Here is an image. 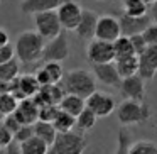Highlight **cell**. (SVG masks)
<instances>
[{
	"label": "cell",
	"instance_id": "1",
	"mask_svg": "<svg viewBox=\"0 0 157 154\" xmlns=\"http://www.w3.org/2000/svg\"><path fill=\"white\" fill-rule=\"evenodd\" d=\"M14 46L19 61L24 65H32V63L41 61L46 42L37 31H24L17 36V41Z\"/></svg>",
	"mask_w": 157,
	"mask_h": 154
},
{
	"label": "cell",
	"instance_id": "2",
	"mask_svg": "<svg viewBox=\"0 0 157 154\" xmlns=\"http://www.w3.org/2000/svg\"><path fill=\"white\" fill-rule=\"evenodd\" d=\"M117 119L123 127L145 124L152 119V109L149 103H145V100L123 98V102L117 107Z\"/></svg>",
	"mask_w": 157,
	"mask_h": 154
},
{
	"label": "cell",
	"instance_id": "3",
	"mask_svg": "<svg viewBox=\"0 0 157 154\" xmlns=\"http://www.w3.org/2000/svg\"><path fill=\"white\" fill-rule=\"evenodd\" d=\"M63 86H64L66 93H75L83 98H88L91 93L96 92V76L90 69L76 68L64 73Z\"/></svg>",
	"mask_w": 157,
	"mask_h": 154
},
{
	"label": "cell",
	"instance_id": "4",
	"mask_svg": "<svg viewBox=\"0 0 157 154\" xmlns=\"http://www.w3.org/2000/svg\"><path fill=\"white\" fill-rule=\"evenodd\" d=\"M88 147V139L81 130L58 132L56 140L49 147V154H83Z\"/></svg>",
	"mask_w": 157,
	"mask_h": 154
},
{
	"label": "cell",
	"instance_id": "5",
	"mask_svg": "<svg viewBox=\"0 0 157 154\" xmlns=\"http://www.w3.org/2000/svg\"><path fill=\"white\" fill-rule=\"evenodd\" d=\"M32 17H34L36 31H37L44 39H52L64 31L63 26H61V21H59L58 10L37 12V14H34Z\"/></svg>",
	"mask_w": 157,
	"mask_h": 154
},
{
	"label": "cell",
	"instance_id": "6",
	"mask_svg": "<svg viewBox=\"0 0 157 154\" xmlns=\"http://www.w3.org/2000/svg\"><path fill=\"white\" fill-rule=\"evenodd\" d=\"M69 58V42H68V36L63 31L61 34H58L56 38L48 39L42 51V58L41 63H48V61H64Z\"/></svg>",
	"mask_w": 157,
	"mask_h": 154
},
{
	"label": "cell",
	"instance_id": "7",
	"mask_svg": "<svg viewBox=\"0 0 157 154\" xmlns=\"http://www.w3.org/2000/svg\"><path fill=\"white\" fill-rule=\"evenodd\" d=\"M86 58L91 65H100V63H110L115 61V48L113 42L103 41V39H91L86 48Z\"/></svg>",
	"mask_w": 157,
	"mask_h": 154
},
{
	"label": "cell",
	"instance_id": "8",
	"mask_svg": "<svg viewBox=\"0 0 157 154\" xmlns=\"http://www.w3.org/2000/svg\"><path fill=\"white\" fill-rule=\"evenodd\" d=\"M58 15L64 31H76L83 15V7L78 0H66L58 7Z\"/></svg>",
	"mask_w": 157,
	"mask_h": 154
},
{
	"label": "cell",
	"instance_id": "9",
	"mask_svg": "<svg viewBox=\"0 0 157 154\" xmlns=\"http://www.w3.org/2000/svg\"><path fill=\"white\" fill-rule=\"evenodd\" d=\"M86 107L91 109L93 112L96 113L98 119H105V117L112 115L117 110V102L112 95L96 90L95 93H91V95L86 98Z\"/></svg>",
	"mask_w": 157,
	"mask_h": 154
},
{
	"label": "cell",
	"instance_id": "10",
	"mask_svg": "<svg viewBox=\"0 0 157 154\" xmlns=\"http://www.w3.org/2000/svg\"><path fill=\"white\" fill-rule=\"evenodd\" d=\"M122 98L127 100H144L145 98V80L137 73V75L127 76L122 80L118 86Z\"/></svg>",
	"mask_w": 157,
	"mask_h": 154
},
{
	"label": "cell",
	"instance_id": "11",
	"mask_svg": "<svg viewBox=\"0 0 157 154\" xmlns=\"http://www.w3.org/2000/svg\"><path fill=\"white\" fill-rule=\"evenodd\" d=\"M41 90V83L37 81L36 75H19L14 81L10 83V92L17 97L19 100L34 97Z\"/></svg>",
	"mask_w": 157,
	"mask_h": 154
},
{
	"label": "cell",
	"instance_id": "12",
	"mask_svg": "<svg viewBox=\"0 0 157 154\" xmlns=\"http://www.w3.org/2000/svg\"><path fill=\"white\" fill-rule=\"evenodd\" d=\"M91 71L95 73L96 80L100 83L106 86H115L118 88L120 83H122V75L118 73V68H117L115 61L110 63H100V65H91Z\"/></svg>",
	"mask_w": 157,
	"mask_h": 154
},
{
	"label": "cell",
	"instance_id": "13",
	"mask_svg": "<svg viewBox=\"0 0 157 154\" xmlns=\"http://www.w3.org/2000/svg\"><path fill=\"white\" fill-rule=\"evenodd\" d=\"M120 36H122V27H120L118 17H113V15H100L95 38L113 42Z\"/></svg>",
	"mask_w": 157,
	"mask_h": 154
},
{
	"label": "cell",
	"instance_id": "14",
	"mask_svg": "<svg viewBox=\"0 0 157 154\" xmlns=\"http://www.w3.org/2000/svg\"><path fill=\"white\" fill-rule=\"evenodd\" d=\"M120 21V27H122V34L123 36H133V34H142L150 24H152V17L150 14L145 15H139V17H133V15H127L122 14L118 17Z\"/></svg>",
	"mask_w": 157,
	"mask_h": 154
},
{
	"label": "cell",
	"instance_id": "15",
	"mask_svg": "<svg viewBox=\"0 0 157 154\" xmlns=\"http://www.w3.org/2000/svg\"><path fill=\"white\" fill-rule=\"evenodd\" d=\"M36 78L41 83V86L52 85V83H61L63 78H64V69H63L59 61L42 63V66H39L37 71H36Z\"/></svg>",
	"mask_w": 157,
	"mask_h": 154
},
{
	"label": "cell",
	"instance_id": "16",
	"mask_svg": "<svg viewBox=\"0 0 157 154\" xmlns=\"http://www.w3.org/2000/svg\"><path fill=\"white\" fill-rule=\"evenodd\" d=\"M64 95H66L64 86H59V83H52V85L41 86V90H39L32 98L36 100V103H37L39 107L49 105V103H52V105H59L61 100L64 98Z\"/></svg>",
	"mask_w": 157,
	"mask_h": 154
},
{
	"label": "cell",
	"instance_id": "17",
	"mask_svg": "<svg viewBox=\"0 0 157 154\" xmlns=\"http://www.w3.org/2000/svg\"><path fill=\"white\" fill-rule=\"evenodd\" d=\"M157 73V44H150L139 56V75L144 80H152Z\"/></svg>",
	"mask_w": 157,
	"mask_h": 154
},
{
	"label": "cell",
	"instance_id": "18",
	"mask_svg": "<svg viewBox=\"0 0 157 154\" xmlns=\"http://www.w3.org/2000/svg\"><path fill=\"white\" fill-rule=\"evenodd\" d=\"M39 109L41 107L36 103V100L32 97H27V98L19 100L14 115L21 120V124H36L39 120Z\"/></svg>",
	"mask_w": 157,
	"mask_h": 154
},
{
	"label": "cell",
	"instance_id": "19",
	"mask_svg": "<svg viewBox=\"0 0 157 154\" xmlns=\"http://www.w3.org/2000/svg\"><path fill=\"white\" fill-rule=\"evenodd\" d=\"M98 15L95 14L90 9H83V15L81 21H79L78 27H76V34H78L79 39H86V41H91L95 39L96 34V26H98Z\"/></svg>",
	"mask_w": 157,
	"mask_h": 154
},
{
	"label": "cell",
	"instance_id": "20",
	"mask_svg": "<svg viewBox=\"0 0 157 154\" xmlns=\"http://www.w3.org/2000/svg\"><path fill=\"white\" fill-rule=\"evenodd\" d=\"M63 2H66V0H22L21 10H22V14L34 15V14H37V12L58 10V7Z\"/></svg>",
	"mask_w": 157,
	"mask_h": 154
},
{
	"label": "cell",
	"instance_id": "21",
	"mask_svg": "<svg viewBox=\"0 0 157 154\" xmlns=\"http://www.w3.org/2000/svg\"><path fill=\"white\" fill-rule=\"evenodd\" d=\"M59 109L68 112V113H71V115H75V117H78L79 113L86 109V98H83V97H79V95H75V93H66L64 98L59 103Z\"/></svg>",
	"mask_w": 157,
	"mask_h": 154
},
{
	"label": "cell",
	"instance_id": "22",
	"mask_svg": "<svg viewBox=\"0 0 157 154\" xmlns=\"http://www.w3.org/2000/svg\"><path fill=\"white\" fill-rule=\"evenodd\" d=\"M49 147L51 146L37 136H32L31 139L21 142L22 154H49Z\"/></svg>",
	"mask_w": 157,
	"mask_h": 154
},
{
	"label": "cell",
	"instance_id": "23",
	"mask_svg": "<svg viewBox=\"0 0 157 154\" xmlns=\"http://www.w3.org/2000/svg\"><path fill=\"white\" fill-rule=\"evenodd\" d=\"M115 65L118 68V73L122 75V78L137 75L139 73V56L132 54V56H127V58H118L115 59Z\"/></svg>",
	"mask_w": 157,
	"mask_h": 154
},
{
	"label": "cell",
	"instance_id": "24",
	"mask_svg": "<svg viewBox=\"0 0 157 154\" xmlns=\"http://www.w3.org/2000/svg\"><path fill=\"white\" fill-rule=\"evenodd\" d=\"M34 132L37 137H41L42 140H46L49 146H51L56 140V137H58V130H56L54 124L46 122V120H37V122L34 124Z\"/></svg>",
	"mask_w": 157,
	"mask_h": 154
},
{
	"label": "cell",
	"instance_id": "25",
	"mask_svg": "<svg viewBox=\"0 0 157 154\" xmlns=\"http://www.w3.org/2000/svg\"><path fill=\"white\" fill-rule=\"evenodd\" d=\"M96 120H98L96 113L93 112L91 109L86 107V109L83 110L78 117H76V129L81 130V132H88V130H91L93 127H95Z\"/></svg>",
	"mask_w": 157,
	"mask_h": 154
},
{
	"label": "cell",
	"instance_id": "26",
	"mask_svg": "<svg viewBox=\"0 0 157 154\" xmlns=\"http://www.w3.org/2000/svg\"><path fill=\"white\" fill-rule=\"evenodd\" d=\"M122 4H123V14L127 15L139 17V15L149 14V4L145 0H125Z\"/></svg>",
	"mask_w": 157,
	"mask_h": 154
},
{
	"label": "cell",
	"instance_id": "27",
	"mask_svg": "<svg viewBox=\"0 0 157 154\" xmlns=\"http://www.w3.org/2000/svg\"><path fill=\"white\" fill-rule=\"evenodd\" d=\"M113 48H115V59L118 58H127V56L135 54V49L132 46V41H130V36H120L118 39L113 41Z\"/></svg>",
	"mask_w": 157,
	"mask_h": 154
},
{
	"label": "cell",
	"instance_id": "28",
	"mask_svg": "<svg viewBox=\"0 0 157 154\" xmlns=\"http://www.w3.org/2000/svg\"><path fill=\"white\" fill-rule=\"evenodd\" d=\"M52 124H54L58 132H69V130H75V127H76V117L64 112V110H59L58 117L54 119Z\"/></svg>",
	"mask_w": 157,
	"mask_h": 154
},
{
	"label": "cell",
	"instance_id": "29",
	"mask_svg": "<svg viewBox=\"0 0 157 154\" xmlns=\"http://www.w3.org/2000/svg\"><path fill=\"white\" fill-rule=\"evenodd\" d=\"M21 66H19V59H10L7 63L0 65V81H14L19 76Z\"/></svg>",
	"mask_w": 157,
	"mask_h": 154
},
{
	"label": "cell",
	"instance_id": "30",
	"mask_svg": "<svg viewBox=\"0 0 157 154\" xmlns=\"http://www.w3.org/2000/svg\"><path fill=\"white\" fill-rule=\"evenodd\" d=\"M19 105V98L14 95L12 92H2L0 93V110L5 113V115H10L15 112Z\"/></svg>",
	"mask_w": 157,
	"mask_h": 154
},
{
	"label": "cell",
	"instance_id": "31",
	"mask_svg": "<svg viewBox=\"0 0 157 154\" xmlns=\"http://www.w3.org/2000/svg\"><path fill=\"white\" fill-rule=\"evenodd\" d=\"M130 154H157V144L152 140H137L130 144Z\"/></svg>",
	"mask_w": 157,
	"mask_h": 154
},
{
	"label": "cell",
	"instance_id": "32",
	"mask_svg": "<svg viewBox=\"0 0 157 154\" xmlns=\"http://www.w3.org/2000/svg\"><path fill=\"white\" fill-rule=\"evenodd\" d=\"M130 136L125 129L118 130V136H117V149L115 154H130Z\"/></svg>",
	"mask_w": 157,
	"mask_h": 154
},
{
	"label": "cell",
	"instance_id": "33",
	"mask_svg": "<svg viewBox=\"0 0 157 154\" xmlns=\"http://www.w3.org/2000/svg\"><path fill=\"white\" fill-rule=\"evenodd\" d=\"M59 110H61L59 105H52V103H49V105H42L41 109H39V120L54 122V119L58 117Z\"/></svg>",
	"mask_w": 157,
	"mask_h": 154
},
{
	"label": "cell",
	"instance_id": "34",
	"mask_svg": "<svg viewBox=\"0 0 157 154\" xmlns=\"http://www.w3.org/2000/svg\"><path fill=\"white\" fill-rule=\"evenodd\" d=\"M32 136H36L34 132V124H22L21 129L17 130V132L14 134V140H17L19 144L24 142V140L31 139Z\"/></svg>",
	"mask_w": 157,
	"mask_h": 154
},
{
	"label": "cell",
	"instance_id": "35",
	"mask_svg": "<svg viewBox=\"0 0 157 154\" xmlns=\"http://www.w3.org/2000/svg\"><path fill=\"white\" fill-rule=\"evenodd\" d=\"M130 41H132V46H133V49H135V54L137 56H140L147 48H149V44H147L144 34H133V36H130Z\"/></svg>",
	"mask_w": 157,
	"mask_h": 154
},
{
	"label": "cell",
	"instance_id": "36",
	"mask_svg": "<svg viewBox=\"0 0 157 154\" xmlns=\"http://www.w3.org/2000/svg\"><path fill=\"white\" fill-rule=\"evenodd\" d=\"M14 58H17V56H15V46H12L10 42H9L7 46H2V48H0V65L10 61V59H14Z\"/></svg>",
	"mask_w": 157,
	"mask_h": 154
},
{
	"label": "cell",
	"instance_id": "37",
	"mask_svg": "<svg viewBox=\"0 0 157 154\" xmlns=\"http://www.w3.org/2000/svg\"><path fill=\"white\" fill-rule=\"evenodd\" d=\"M144 38H145L147 44H157V22H154V24H150L149 27L145 29V31L142 32Z\"/></svg>",
	"mask_w": 157,
	"mask_h": 154
},
{
	"label": "cell",
	"instance_id": "38",
	"mask_svg": "<svg viewBox=\"0 0 157 154\" xmlns=\"http://www.w3.org/2000/svg\"><path fill=\"white\" fill-rule=\"evenodd\" d=\"M4 125L7 127V129L10 130L12 134H15L19 129H21V125H22V124H21V120H19L17 117L14 115V113H10V115H7V117H5V120H4Z\"/></svg>",
	"mask_w": 157,
	"mask_h": 154
},
{
	"label": "cell",
	"instance_id": "39",
	"mask_svg": "<svg viewBox=\"0 0 157 154\" xmlns=\"http://www.w3.org/2000/svg\"><path fill=\"white\" fill-rule=\"evenodd\" d=\"M12 140H14V134L2 124L0 125V147H7Z\"/></svg>",
	"mask_w": 157,
	"mask_h": 154
},
{
	"label": "cell",
	"instance_id": "40",
	"mask_svg": "<svg viewBox=\"0 0 157 154\" xmlns=\"http://www.w3.org/2000/svg\"><path fill=\"white\" fill-rule=\"evenodd\" d=\"M5 154H22L21 144H19L17 140H12V142L5 147Z\"/></svg>",
	"mask_w": 157,
	"mask_h": 154
},
{
	"label": "cell",
	"instance_id": "41",
	"mask_svg": "<svg viewBox=\"0 0 157 154\" xmlns=\"http://www.w3.org/2000/svg\"><path fill=\"white\" fill-rule=\"evenodd\" d=\"M9 42H10V38H9V32L5 31V29L0 27V48L2 46H7Z\"/></svg>",
	"mask_w": 157,
	"mask_h": 154
},
{
	"label": "cell",
	"instance_id": "42",
	"mask_svg": "<svg viewBox=\"0 0 157 154\" xmlns=\"http://www.w3.org/2000/svg\"><path fill=\"white\" fill-rule=\"evenodd\" d=\"M149 14H150V17H152V21H154V22H157V0H154L152 4H150Z\"/></svg>",
	"mask_w": 157,
	"mask_h": 154
},
{
	"label": "cell",
	"instance_id": "43",
	"mask_svg": "<svg viewBox=\"0 0 157 154\" xmlns=\"http://www.w3.org/2000/svg\"><path fill=\"white\" fill-rule=\"evenodd\" d=\"M5 117H7V115H5V113H4V112H2V110H0V125H2V124H4V120H5Z\"/></svg>",
	"mask_w": 157,
	"mask_h": 154
},
{
	"label": "cell",
	"instance_id": "44",
	"mask_svg": "<svg viewBox=\"0 0 157 154\" xmlns=\"http://www.w3.org/2000/svg\"><path fill=\"white\" fill-rule=\"evenodd\" d=\"M145 2H147V4H149V5H150V4H152V2H154V0H145Z\"/></svg>",
	"mask_w": 157,
	"mask_h": 154
},
{
	"label": "cell",
	"instance_id": "45",
	"mask_svg": "<svg viewBox=\"0 0 157 154\" xmlns=\"http://www.w3.org/2000/svg\"><path fill=\"white\" fill-rule=\"evenodd\" d=\"M120 2H125V0H120Z\"/></svg>",
	"mask_w": 157,
	"mask_h": 154
},
{
	"label": "cell",
	"instance_id": "46",
	"mask_svg": "<svg viewBox=\"0 0 157 154\" xmlns=\"http://www.w3.org/2000/svg\"><path fill=\"white\" fill-rule=\"evenodd\" d=\"M0 2H2V0H0Z\"/></svg>",
	"mask_w": 157,
	"mask_h": 154
}]
</instances>
